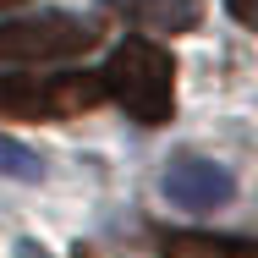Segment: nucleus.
<instances>
[{"instance_id":"f257e3e1","label":"nucleus","mask_w":258,"mask_h":258,"mask_svg":"<svg viewBox=\"0 0 258 258\" xmlns=\"http://www.w3.org/2000/svg\"><path fill=\"white\" fill-rule=\"evenodd\" d=\"M99 77H104V99H115L132 121H143V126L170 121V110H176V60L159 44H149V39L115 44V55H110V66Z\"/></svg>"},{"instance_id":"f03ea898","label":"nucleus","mask_w":258,"mask_h":258,"mask_svg":"<svg viewBox=\"0 0 258 258\" xmlns=\"http://www.w3.org/2000/svg\"><path fill=\"white\" fill-rule=\"evenodd\" d=\"M104 99L99 72H55V77H0V115L11 121H60Z\"/></svg>"},{"instance_id":"7ed1b4c3","label":"nucleus","mask_w":258,"mask_h":258,"mask_svg":"<svg viewBox=\"0 0 258 258\" xmlns=\"http://www.w3.org/2000/svg\"><path fill=\"white\" fill-rule=\"evenodd\" d=\"M99 44L94 22L44 11V17H22V22H0V60H72Z\"/></svg>"},{"instance_id":"20e7f679","label":"nucleus","mask_w":258,"mask_h":258,"mask_svg":"<svg viewBox=\"0 0 258 258\" xmlns=\"http://www.w3.org/2000/svg\"><path fill=\"white\" fill-rule=\"evenodd\" d=\"M165 198L176 209H192V214H209V209H225L236 198V176L225 170V165H214V159H170V170H165Z\"/></svg>"},{"instance_id":"39448f33","label":"nucleus","mask_w":258,"mask_h":258,"mask_svg":"<svg viewBox=\"0 0 258 258\" xmlns=\"http://www.w3.org/2000/svg\"><path fill=\"white\" fill-rule=\"evenodd\" d=\"M104 6L143 33H192L204 22V0H104Z\"/></svg>"},{"instance_id":"423d86ee","label":"nucleus","mask_w":258,"mask_h":258,"mask_svg":"<svg viewBox=\"0 0 258 258\" xmlns=\"http://www.w3.org/2000/svg\"><path fill=\"white\" fill-rule=\"evenodd\" d=\"M159 258H258L247 236H214V231H165Z\"/></svg>"},{"instance_id":"0eeeda50","label":"nucleus","mask_w":258,"mask_h":258,"mask_svg":"<svg viewBox=\"0 0 258 258\" xmlns=\"http://www.w3.org/2000/svg\"><path fill=\"white\" fill-rule=\"evenodd\" d=\"M0 176H17V181H39L44 176V165L33 149H22V143H11V138H0Z\"/></svg>"},{"instance_id":"6e6552de","label":"nucleus","mask_w":258,"mask_h":258,"mask_svg":"<svg viewBox=\"0 0 258 258\" xmlns=\"http://www.w3.org/2000/svg\"><path fill=\"white\" fill-rule=\"evenodd\" d=\"M225 6H231V17H236V22H253V17H258L253 0H225Z\"/></svg>"},{"instance_id":"1a4fd4ad","label":"nucleus","mask_w":258,"mask_h":258,"mask_svg":"<svg viewBox=\"0 0 258 258\" xmlns=\"http://www.w3.org/2000/svg\"><path fill=\"white\" fill-rule=\"evenodd\" d=\"M17 258H50V253H44L39 242H17Z\"/></svg>"},{"instance_id":"9d476101","label":"nucleus","mask_w":258,"mask_h":258,"mask_svg":"<svg viewBox=\"0 0 258 258\" xmlns=\"http://www.w3.org/2000/svg\"><path fill=\"white\" fill-rule=\"evenodd\" d=\"M0 6H22V0H0Z\"/></svg>"}]
</instances>
